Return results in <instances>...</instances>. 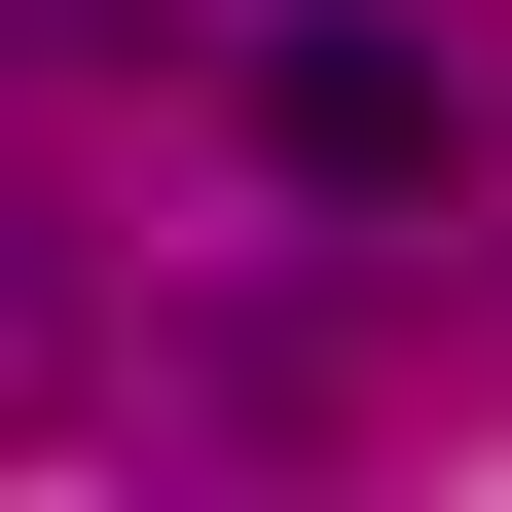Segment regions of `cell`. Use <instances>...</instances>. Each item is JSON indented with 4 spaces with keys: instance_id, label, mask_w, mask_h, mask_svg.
Instances as JSON below:
<instances>
[{
    "instance_id": "1",
    "label": "cell",
    "mask_w": 512,
    "mask_h": 512,
    "mask_svg": "<svg viewBox=\"0 0 512 512\" xmlns=\"http://www.w3.org/2000/svg\"><path fill=\"white\" fill-rule=\"evenodd\" d=\"M256 147L330 183V220H403V183L476 147V110H439V37H256Z\"/></svg>"
}]
</instances>
